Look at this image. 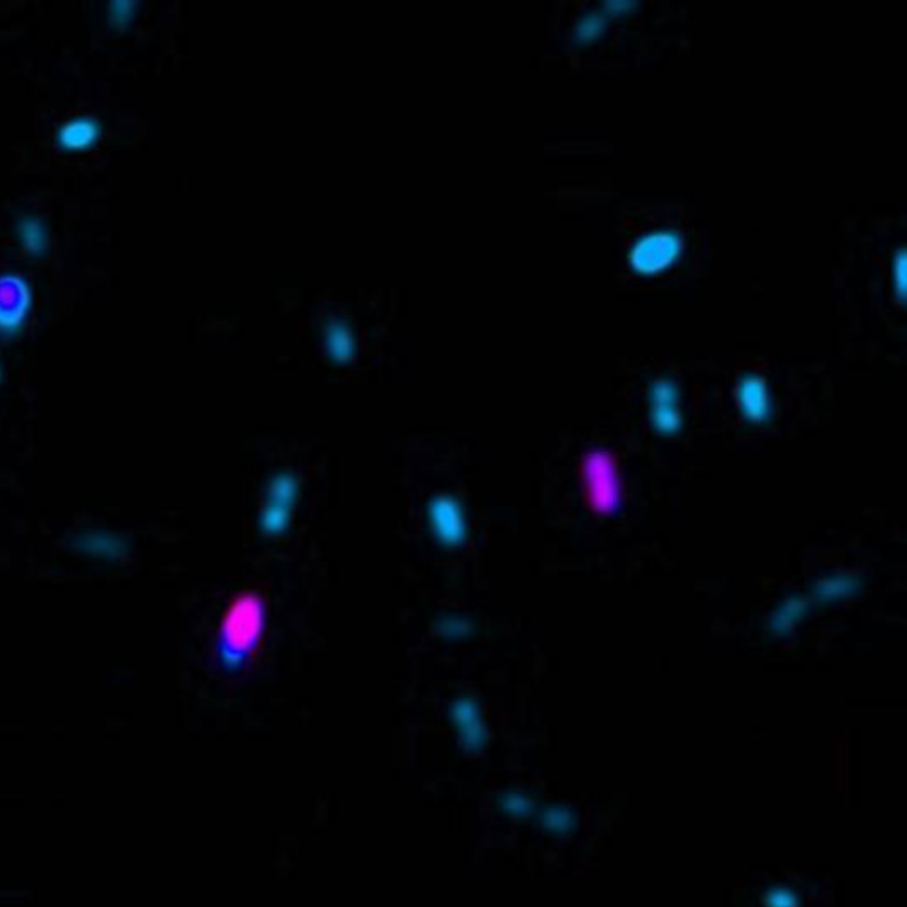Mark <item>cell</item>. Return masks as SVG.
<instances>
[{"label": "cell", "mask_w": 907, "mask_h": 907, "mask_svg": "<svg viewBox=\"0 0 907 907\" xmlns=\"http://www.w3.org/2000/svg\"><path fill=\"white\" fill-rule=\"evenodd\" d=\"M686 250L684 234L672 227H661L638 236L629 247L628 264L640 277H656L681 261Z\"/></svg>", "instance_id": "6da1fadb"}, {"label": "cell", "mask_w": 907, "mask_h": 907, "mask_svg": "<svg viewBox=\"0 0 907 907\" xmlns=\"http://www.w3.org/2000/svg\"><path fill=\"white\" fill-rule=\"evenodd\" d=\"M34 305L31 280L13 270L0 272V335L16 337L25 328Z\"/></svg>", "instance_id": "7a4b0ae2"}, {"label": "cell", "mask_w": 907, "mask_h": 907, "mask_svg": "<svg viewBox=\"0 0 907 907\" xmlns=\"http://www.w3.org/2000/svg\"><path fill=\"white\" fill-rule=\"evenodd\" d=\"M681 387L672 376H658L649 383L647 403L651 426L661 435H677L684 426Z\"/></svg>", "instance_id": "3957f363"}, {"label": "cell", "mask_w": 907, "mask_h": 907, "mask_svg": "<svg viewBox=\"0 0 907 907\" xmlns=\"http://www.w3.org/2000/svg\"><path fill=\"white\" fill-rule=\"evenodd\" d=\"M298 495V479L291 472L273 475L266 486V502L261 511V528L266 534H279L289 523V512Z\"/></svg>", "instance_id": "277c9868"}, {"label": "cell", "mask_w": 907, "mask_h": 907, "mask_svg": "<svg viewBox=\"0 0 907 907\" xmlns=\"http://www.w3.org/2000/svg\"><path fill=\"white\" fill-rule=\"evenodd\" d=\"M734 397H736L739 413L748 422L762 424V422H768L773 417L771 388H769L768 380H764L760 374H743L737 380L736 388H734Z\"/></svg>", "instance_id": "5b68a950"}, {"label": "cell", "mask_w": 907, "mask_h": 907, "mask_svg": "<svg viewBox=\"0 0 907 907\" xmlns=\"http://www.w3.org/2000/svg\"><path fill=\"white\" fill-rule=\"evenodd\" d=\"M429 521L435 530L436 537L442 539L443 543L450 544V546L463 543L466 535V520L463 507L459 505L458 500H454L449 495H440L435 500H431Z\"/></svg>", "instance_id": "8992f818"}, {"label": "cell", "mask_w": 907, "mask_h": 907, "mask_svg": "<svg viewBox=\"0 0 907 907\" xmlns=\"http://www.w3.org/2000/svg\"><path fill=\"white\" fill-rule=\"evenodd\" d=\"M103 135V121L94 114H75L55 126L54 140L59 148L78 151L94 146Z\"/></svg>", "instance_id": "52a82bcc"}, {"label": "cell", "mask_w": 907, "mask_h": 907, "mask_svg": "<svg viewBox=\"0 0 907 907\" xmlns=\"http://www.w3.org/2000/svg\"><path fill=\"white\" fill-rule=\"evenodd\" d=\"M861 583H863V578L860 574L851 573V571L826 574L814 583L808 597H810L812 605L814 603H821V605L822 603H835V601H842V599H847V597L854 596L856 592H860Z\"/></svg>", "instance_id": "ba28073f"}, {"label": "cell", "mask_w": 907, "mask_h": 907, "mask_svg": "<svg viewBox=\"0 0 907 907\" xmlns=\"http://www.w3.org/2000/svg\"><path fill=\"white\" fill-rule=\"evenodd\" d=\"M810 606H812L810 597L803 596V594H791V596L785 597L769 615V633L773 636L791 635L792 631L798 628L799 622H803L805 619Z\"/></svg>", "instance_id": "9c48e42d"}, {"label": "cell", "mask_w": 907, "mask_h": 907, "mask_svg": "<svg viewBox=\"0 0 907 907\" xmlns=\"http://www.w3.org/2000/svg\"><path fill=\"white\" fill-rule=\"evenodd\" d=\"M16 236L25 252L32 257H43L50 247V229L47 222L36 213H22L16 218Z\"/></svg>", "instance_id": "30bf717a"}, {"label": "cell", "mask_w": 907, "mask_h": 907, "mask_svg": "<svg viewBox=\"0 0 907 907\" xmlns=\"http://www.w3.org/2000/svg\"><path fill=\"white\" fill-rule=\"evenodd\" d=\"M608 18L601 9H590L583 13L573 27L574 43L578 45H590L597 39L601 38L606 32Z\"/></svg>", "instance_id": "8fae6325"}, {"label": "cell", "mask_w": 907, "mask_h": 907, "mask_svg": "<svg viewBox=\"0 0 907 907\" xmlns=\"http://www.w3.org/2000/svg\"><path fill=\"white\" fill-rule=\"evenodd\" d=\"M326 348L330 351V355L339 360V362H344L348 358L353 357L355 353V339L353 335L349 332L348 328L344 325H332L328 330H326Z\"/></svg>", "instance_id": "7c38bea8"}, {"label": "cell", "mask_w": 907, "mask_h": 907, "mask_svg": "<svg viewBox=\"0 0 907 907\" xmlns=\"http://www.w3.org/2000/svg\"><path fill=\"white\" fill-rule=\"evenodd\" d=\"M139 9L137 0H110L107 4V18L114 27H125L133 20Z\"/></svg>", "instance_id": "4fadbf2b"}, {"label": "cell", "mask_w": 907, "mask_h": 907, "mask_svg": "<svg viewBox=\"0 0 907 907\" xmlns=\"http://www.w3.org/2000/svg\"><path fill=\"white\" fill-rule=\"evenodd\" d=\"M892 282L897 300L900 303L906 302V249H900L893 256Z\"/></svg>", "instance_id": "5bb4252c"}, {"label": "cell", "mask_w": 907, "mask_h": 907, "mask_svg": "<svg viewBox=\"0 0 907 907\" xmlns=\"http://www.w3.org/2000/svg\"><path fill=\"white\" fill-rule=\"evenodd\" d=\"M638 8L635 0H606L605 4L601 6V11L605 13L606 18H621V16H628Z\"/></svg>", "instance_id": "9a60e30c"}, {"label": "cell", "mask_w": 907, "mask_h": 907, "mask_svg": "<svg viewBox=\"0 0 907 907\" xmlns=\"http://www.w3.org/2000/svg\"><path fill=\"white\" fill-rule=\"evenodd\" d=\"M470 622L461 621V619H456V617H450V619H445L443 621L442 631H447L449 635H463L465 631H470Z\"/></svg>", "instance_id": "2e32d148"}, {"label": "cell", "mask_w": 907, "mask_h": 907, "mask_svg": "<svg viewBox=\"0 0 907 907\" xmlns=\"http://www.w3.org/2000/svg\"><path fill=\"white\" fill-rule=\"evenodd\" d=\"M769 906L771 907H792V897L789 893L780 892L775 893L771 899H769Z\"/></svg>", "instance_id": "e0dca14e"}, {"label": "cell", "mask_w": 907, "mask_h": 907, "mask_svg": "<svg viewBox=\"0 0 907 907\" xmlns=\"http://www.w3.org/2000/svg\"><path fill=\"white\" fill-rule=\"evenodd\" d=\"M0 374H2V369H0Z\"/></svg>", "instance_id": "ac0fdd59"}]
</instances>
